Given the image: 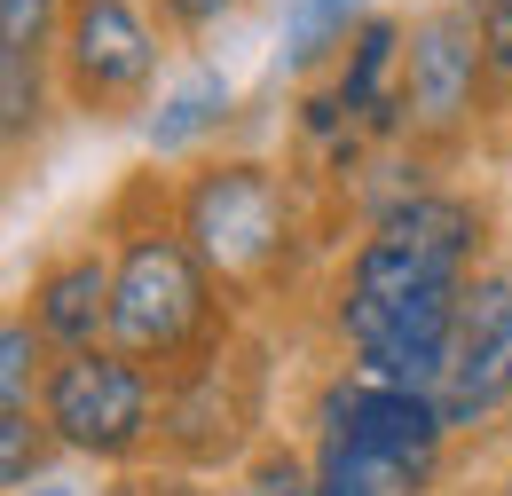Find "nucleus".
Segmentation results:
<instances>
[{
  "mask_svg": "<svg viewBox=\"0 0 512 496\" xmlns=\"http://www.w3.org/2000/svg\"><path fill=\"white\" fill-rule=\"evenodd\" d=\"M505 260V221L489 182H434L402 189L371 221L347 229L316 284V339L323 363H347L386 386L434 394L457 347V315L481 268Z\"/></svg>",
  "mask_w": 512,
  "mask_h": 496,
  "instance_id": "f257e3e1",
  "label": "nucleus"
},
{
  "mask_svg": "<svg viewBox=\"0 0 512 496\" xmlns=\"http://www.w3.org/2000/svg\"><path fill=\"white\" fill-rule=\"evenodd\" d=\"M174 213L245 323L316 300L347 221L339 197L300 158H276V150H205L174 166Z\"/></svg>",
  "mask_w": 512,
  "mask_h": 496,
  "instance_id": "f03ea898",
  "label": "nucleus"
},
{
  "mask_svg": "<svg viewBox=\"0 0 512 496\" xmlns=\"http://www.w3.org/2000/svg\"><path fill=\"white\" fill-rule=\"evenodd\" d=\"M95 237L111 245V347H127L134 363L174 378L245 331L174 213V166H127L95 205Z\"/></svg>",
  "mask_w": 512,
  "mask_h": 496,
  "instance_id": "7ed1b4c3",
  "label": "nucleus"
},
{
  "mask_svg": "<svg viewBox=\"0 0 512 496\" xmlns=\"http://www.w3.org/2000/svg\"><path fill=\"white\" fill-rule=\"evenodd\" d=\"M268 434H276V323H245L237 339L166 378L158 465L229 481Z\"/></svg>",
  "mask_w": 512,
  "mask_h": 496,
  "instance_id": "20e7f679",
  "label": "nucleus"
},
{
  "mask_svg": "<svg viewBox=\"0 0 512 496\" xmlns=\"http://www.w3.org/2000/svg\"><path fill=\"white\" fill-rule=\"evenodd\" d=\"M497 134L489 111V56L465 0H418L402 32V150L457 174Z\"/></svg>",
  "mask_w": 512,
  "mask_h": 496,
  "instance_id": "39448f33",
  "label": "nucleus"
},
{
  "mask_svg": "<svg viewBox=\"0 0 512 496\" xmlns=\"http://www.w3.org/2000/svg\"><path fill=\"white\" fill-rule=\"evenodd\" d=\"M40 418L56 426L71 465H87V473H142V465H158L166 378L150 363H134L127 347L56 355L48 386H40Z\"/></svg>",
  "mask_w": 512,
  "mask_h": 496,
  "instance_id": "423d86ee",
  "label": "nucleus"
},
{
  "mask_svg": "<svg viewBox=\"0 0 512 496\" xmlns=\"http://www.w3.org/2000/svg\"><path fill=\"white\" fill-rule=\"evenodd\" d=\"M174 40L142 0H71L56 40V87L79 126H142L158 111Z\"/></svg>",
  "mask_w": 512,
  "mask_h": 496,
  "instance_id": "0eeeda50",
  "label": "nucleus"
},
{
  "mask_svg": "<svg viewBox=\"0 0 512 496\" xmlns=\"http://www.w3.org/2000/svg\"><path fill=\"white\" fill-rule=\"evenodd\" d=\"M434 402H442L457 449H481V441H497L512 426V260L473 276Z\"/></svg>",
  "mask_w": 512,
  "mask_h": 496,
  "instance_id": "6e6552de",
  "label": "nucleus"
},
{
  "mask_svg": "<svg viewBox=\"0 0 512 496\" xmlns=\"http://www.w3.org/2000/svg\"><path fill=\"white\" fill-rule=\"evenodd\" d=\"M16 308L32 315V331L56 347V355H87V347H111V245L87 229L64 237L32 260Z\"/></svg>",
  "mask_w": 512,
  "mask_h": 496,
  "instance_id": "1a4fd4ad",
  "label": "nucleus"
},
{
  "mask_svg": "<svg viewBox=\"0 0 512 496\" xmlns=\"http://www.w3.org/2000/svg\"><path fill=\"white\" fill-rule=\"evenodd\" d=\"M229 119H237V79L205 63V71L174 79V87L158 95V111L142 119V142H150L158 166H190L205 150H221V126Z\"/></svg>",
  "mask_w": 512,
  "mask_h": 496,
  "instance_id": "9d476101",
  "label": "nucleus"
},
{
  "mask_svg": "<svg viewBox=\"0 0 512 496\" xmlns=\"http://www.w3.org/2000/svg\"><path fill=\"white\" fill-rule=\"evenodd\" d=\"M308 457H316V496H449V473H426L410 457H386L355 434H323L300 426Z\"/></svg>",
  "mask_w": 512,
  "mask_h": 496,
  "instance_id": "9b49d317",
  "label": "nucleus"
},
{
  "mask_svg": "<svg viewBox=\"0 0 512 496\" xmlns=\"http://www.w3.org/2000/svg\"><path fill=\"white\" fill-rule=\"evenodd\" d=\"M379 16V0H284V32H276V48H284V87H316L339 71V56L355 48V32Z\"/></svg>",
  "mask_w": 512,
  "mask_h": 496,
  "instance_id": "f8f14e48",
  "label": "nucleus"
},
{
  "mask_svg": "<svg viewBox=\"0 0 512 496\" xmlns=\"http://www.w3.org/2000/svg\"><path fill=\"white\" fill-rule=\"evenodd\" d=\"M64 111V87H56V63L48 56H0V150H8V174L40 166L48 158V134Z\"/></svg>",
  "mask_w": 512,
  "mask_h": 496,
  "instance_id": "ddd939ff",
  "label": "nucleus"
},
{
  "mask_svg": "<svg viewBox=\"0 0 512 496\" xmlns=\"http://www.w3.org/2000/svg\"><path fill=\"white\" fill-rule=\"evenodd\" d=\"M48 363H56V347L32 331V315H24V308H8V315H0V418L40 410Z\"/></svg>",
  "mask_w": 512,
  "mask_h": 496,
  "instance_id": "4468645a",
  "label": "nucleus"
},
{
  "mask_svg": "<svg viewBox=\"0 0 512 496\" xmlns=\"http://www.w3.org/2000/svg\"><path fill=\"white\" fill-rule=\"evenodd\" d=\"M64 465H71V457H64V441H56V426H48L40 410L0 418V496L40 489V481H56Z\"/></svg>",
  "mask_w": 512,
  "mask_h": 496,
  "instance_id": "2eb2a0df",
  "label": "nucleus"
},
{
  "mask_svg": "<svg viewBox=\"0 0 512 496\" xmlns=\"http://www.w3.org/2000/svg\"><path fill=\"white\" fill-rule=\"evenodd\" d=\"M221 496H316V457H308V441L300 434H268L221 481Z\"/></svg>",
  "mask_w": 512,
  "mask_h": 496,
  "instance_id": "dca6fc26",
  "label": "nucleus"
},
{
  "mask_svg": "<svg viewBox=\"0 0 512 496\" xmlns=\"http://www.w3.org/2000/svg\"><path fill=\"white\" fill-rule=\"evenodd\" d=\"M64 8L71 0H0V56H48L56 63Z\"/></svg>",
  "mask_w": 512,
  "mask_h": 496,
  "instance_id": "f3484780",
  "label": "nucleus"
},
{
  "mask_svg": "<svg viewBox=\"0 0 512 496\" xmlns=\"http://www.w3.org/2000/svg\"><path fill=\"white\" fill-rule=\"evenodd\" d=\"M150 16H158V32L174 40V48H205V40H221L253 0H142Z\"/></svg>",
  "mask_w": 512,
  "mask_h": 496,
  "instance_id": "a211bd4d",
  "label": "nucleus"
},
{
  "mask_svg": "<svg viewBox=\"0 0 512 496\" xmlns=\"http://www.w3.org/2000/svg\"><path fill=\"white\" fill-rule=\"evenodd\" d=\"M481 24V56H489V111L512 126V0H465Z\"/></svg>",
  "mask_w": 512,
  "mask_h": 496,
  "instance_id": "6ab92c4d",
  "label": "nucleus"
},
{
  "mask_svg": "<svg viewBox=\"0 0 512 496\" xmlns=\"http://www.w3.org/2000/svg\"><path fill=\"white\" fill-rule=\"evenodd\" d=\"M95 496H221V481L205 473H174V465H142V473H103Z\"/></svg>",
  "mask_w": 512,
  "mask_h": 496,
  "instance_id": "aec40b11",
  "label": "nucleus"
},
{
  "mask_svg": "<svg viewBox=\"0 0 512 496\" xmlns=\"http://www.w3.org/2000/svg\"><path fill=\"white\" fill-rule=\"evenodd\" d=\"M457 496H512V449L489 457V441H481V449H473V473H465Z\"/></svg>",
  "mask_w": 512,
  "mask_h": 496,
  "instance_id": "412c9836",
  "label": "nucleus"
}]
</instances>
